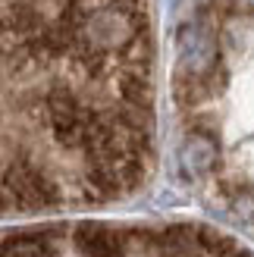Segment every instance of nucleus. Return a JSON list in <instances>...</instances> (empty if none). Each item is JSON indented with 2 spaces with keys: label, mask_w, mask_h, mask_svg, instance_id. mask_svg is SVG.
Returning <instances> with one entry per match:
<instances>
[{
  "label": "nucleus",
  "mask_w": 254,
  "mask_h": 257,
  "mask_svg": "<svg viewBox=\"0 0 254 257\" xmlns=\"http://www.w3.org/2000/svg\"><path fill=\"white\" fill-rule=\"evenodd\" d=\"M148 0H0V216L107 207L157 154Z\"/></svg>",
  "instance_id": "nucleus-1"
}]
</instances>
